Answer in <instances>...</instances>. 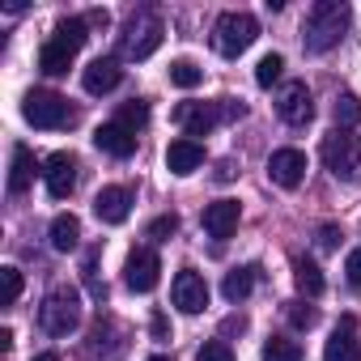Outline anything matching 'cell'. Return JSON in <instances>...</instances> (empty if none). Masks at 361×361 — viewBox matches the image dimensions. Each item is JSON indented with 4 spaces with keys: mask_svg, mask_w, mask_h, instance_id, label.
Instances as JSON below:
<instances>
[{
    "mask_svg": "<svg viewBox=\"0 0 361 361\" xmlns=\"http://www.w3.org/2000/svg\"><path fill=\"white\" fill-rule=\"evenodd\" d=\"M157 276H161V259L153 247H136L123 264V285L132 293H153L157 289Z\"/></svg>",
    "mask_w": 361,
    "mask_h": 361,
    "instance_id": "8992f818",
    "label": "cell"
},
{
    "mask_svg": "<svg viewBox=\"0 0 361 361\" xmlns=\"http://www.w3.org/2000/svg\"><path fill=\"white\" fill-rule=\"evenodd\" d=\"M323 361H361V340H357V319L344 314L340 327L331 331L327 348H323Z\"/></svg>",
    "mask_w": 361,
    "mask_h": 361,
    "instance_id": "2e32d148",
    "label": "cell"
},
{
    "mask_svg": "<svg viewBox=\"0 0 361 361\" xmlns=\"http://www.w3.org/2000/svg\"><path fill=\"white\" fill-rule=\"evenodd\" d=\"M136 140H140V136H136L132 128H123L119 119L94 128V145H98L106 157H132V153H136Z\"/></svg>",
    "mask_w": 361,
    "mask_h": 361,
    "instance_id": "9a60e30c",
    "label": "cell"
},
{
    "mask_svg": "<svg viewBox=\"0 0 361 361\" xmlns=\"http://www.w3.org/2000/svg\"><path fill=\"white\" fill-rule=\"evenodd\" d=\"M293 281H298V289L306 298H319L323 293V272H319L314 259H293Z\"/></svg>",
    "mask_w": 361,
    "mask_h": 361,
    "instance_id": "cb8c5ba5",
    "label": "cell"
},
{
    "mask_svg": "<svg viewBox=\"0 0 361 361\" xmlns=\"http://www.w3.org/2000/svg\"><path fill=\"white\" fill-rule=\"evenodd\" d=\"M170 85L196 90V85H204V68H200L196 60H174V64H170Z\"/></svg>",
    "mask_w": 361,
    "mask_h": 361,
    "instance_id": "d4e9b609",
    "label": "cell"
},
{
    "mask_svg": "<svg viewBox=\"0 0 361 361\" xmlns=\"http://www.w3.org/2000/svg\"><path fill=\"white\" fill-rule=\"evenodd\" d=\"M0 348H5V353L13 348V331H9V327H0Z\"/></svg>",
    "mask_w": 361,
    "mask_h": 361,
    "instance_id": "ab89813d",
    "label": "cell"
},
{
    "mask_svg": "<svg viewBox=\"0 0 361 361\" xmlns=\"http://www.w3.org/2000/svg\"><path fill=\"white\" fill-rule=\"evenodd\" d=\"M344 276H348V285H357V289H361V247H357V251H348V259H344Z\"/></svg>",
    "mask_w": 361,
    "mask_h": 361,
    "instance_id": "d590c367",
    "label": "cell"
},
{
    "mask_svg": "<svg viewBox=\"0 0 361 361\" xmlns=\"http://www.w3.org/2000/svg\"><path fill=\"white\" fill-rule=\"evenodd\" d=\"M170 298H174V306L183 310V314H200L209 306V281L200 272L183 268V272L174 276V285H170Z\"/></svg>",
    "mask_w": 361,
    "mask_h": 361,
    "instance_id": "ba28073f",
    "label": "cell"
},
{
    "mask_svg": "<svg viewBox=\"0 0 361 361\" xmlns=\"http://www.w3.org/2000/svg\"><path fill=\"white\" fill-rule=\"evenodd\" d=\"M251 289H255V268H251V264L230 268V272H226V281H221L226 302H247V298H251Z\"/></svg>",
    "mask_w": 361,
    "mask_h": 361,
    "instance_id": "7402d4cb",
    "label": "cell"
},
{
    "mask_svg": "<svg viewBox=\"0 0 361 361\" xmlns=\"http://www.w3.org/2000/svg\"><path fill=\"white\" fill-rule=\"evenodd\" d=\"M119 81H123V68H119V60H115V56H98V60L81 73L85 94H111Z\"/></svg>",
    "mask_w": 361,
    "mask_h": 361,
    "instance_id": "ac0fdd59",
    "label": "cell"
},
{
    "mask_svg": "<svg viewBox=\"0 0 361 361\" xmlns=\"http://www.w3.org/2000/svg\"><path fill=\"white\" fill-rule=\"evenodd\" d=\"M281 73H285V60H281L276 51H268V56L255 64V85H264V90H268L272 81H281Z\"/></svg>",
    "mask_w": 361,
    "mask_h": 361,
    "instance_id": "f1b7e54d",
    "label": "cell"
},
{
    "mask_svg": "<svg viewBox=\"0 0 361 361\" xmlns=\"http://www.w3.org/2000/svg\"><path fill=\"white\" fill-rule=\"evenodd\" d=\"M217 178H221V183H230V178H234V161H221L217 166Z\"/></svg>",
    "mask_w": 361,
    "mask_h": 361,
    "instance_id": "f35d334b",
    "label": "cell"
},
{
    "mask_svg": "<svg viewBox=\"0 0 361 361\" xmlns=\"http://www.w3.org/2000/svg\"><path fill=\"white\" fill-rule=\"evenodd\" d=\"M174 234H178V217H174V213H166V217L149 221V238H153V243H170Z\"/></svg>",
    "mask_w": 361,
    "mask_h": 361,
    "instance_id": "1f68e13d",
    "label": "cell"
},
{
    "mask_svg": "<svg viewBox=\"0 0 361 361\" xmlns=\"http://www.w3.org/2000/svg\"><path fill=\"white\" fill-rule=\"evenodd\" d=\"M128 213H132V192H128V188L111 183V188H102V192L94 196V217H98L102 226H123Z\"/></svg>",
    "mask_w": 361,
    "mask_h": 361,
    "instance_id": "5bb4252c",
    "label": "cell"
},
{
    "mask_svg": "<svg viewBox=\"0 0 361 361\" xmlns=\"http://www.w3.org/2000/svg\"><path fill=\"white\" fill-rule=\"evenodd\" d=\"M264 361H302V344L289 336H272L264 344Z\"/></svg>",
    "mask_w": 361,
    "mask_h": 361,
    "instance_id": "4316f807",
    "label": "cell"
},
{
    "mask_svg": "<svg viewBox=\"0 0 361 361\" xmlns=\"http://www.w3.org/2000/svg\"><path fill=\"white\" fill-rule=\"evenodd\" d=\"M149 361H170V357H149Z\"/></svg>",
    "mask_w": 361,
    "mask_h": 361,
    "instance_id": "b9f144b4",
    "label": "cell"
},
{
    "mask_svg": "<svg viewBox=\"0 0 361 361\" xmlns=\"http://www.w3.org/2000/svg\"><path fill=\"white\" fill-rule=\"evenodd\" d=\"M161 35H166V26H161V18H140V22H132L128 26V56L132 60H149L157 47H161Z\"/></svg>",
    "mask_w": 361,
    "mask_h": 361,
    "instance_id": "4fadbf2b",
    "label": "cell"
},
{
    "mask_svg": "<svg viewBox=\"0 0 361 361\" xmlns=\"http://www.w3.org/2000/svg\"><path fill=\"white\" fill-rule=\"evenodd\" d=\"M255 39H259V22H255L251 13H243V9L221 13L217 26H213V47H217L226 60H238Z\"/></svg>",
    "mask_w": 361,
    "mask_h": 361,
    "instance_id": "277c9868",
    "label": "cell"
},
{
    "mask_svg": "<svg viewBox=\"0 0 361 361\" xmlns=\"http://www.w3.org/2000/svg\"><path fill=\"white\" fill-rule=\"evenodd\" d=\"M285 314H289V323H293V327H314V323H319V310H314V306H306V302H289V310H285Z\"/></svg>",
    "mask_w": 361,
    "mask_h": 361,
    "instance_id": "836d02e7",
    "label": "cell"
},
{
    "mask_svg": "<svg viewBox=\"0 0 361 361\" xmlns=\"http://www.w3.org/2000/svg\"><path fill=\"white\" fill-rule=\"evenodd\" d=\"M51 39L64 43L68 51H81L85 39H90V22H85V18H64V22H56V35H51Z\"/></svg>",
    "mask_w": 361,
    "mask_h": 361,
    "instance_id": "603a6c76",
    "label": "cell"
},
{
    "mask_svg": "<svg viewBox=\"0 0 361 361\" xmlns=\"http://www.w3.org/2000/svg\"><path fill=\"white\" fill-rule=\"evenodd\" d=\"M35 361H60V357H56V353H39Z\"/></svg>",
    "mask_w": 361,
    "mask_h": 361,
    "instance_id": "60d3db41",
    "label": "cell"
},
{
    "mask_svg": "<svg viewBox=\"0 0 361 361\" xmlns=\"http://www.w3.org/2000/svg\"><path fill=\"white\" fill-rule=\"evenodd\" d=\"M39 323L47 336H68L81 323V293L73 285H51V293L39 306Z\"/></svg>",
    "mask_w": 361,
    "mask_h": 361,
    "instance_id": "3957f363",
    "label": "cell"
},
{
    "mask_svg": "<svg viewBox=\"0 0 361 361\" xmlns=\"http://www.w3.org/2000/svg\"><path fill=\"white\" fill-rule=\"evenodd\" d=\"M77 247H81V221H77L73 213H60V217L51 221V251L68 255V251H77Z\"/></svg>",
    "mask_w": 361,
    "mask_h": 361,
    "instance_id": "ffe728a7",
    "label": "cell"
},
{
    "mask_svg": "<svg viewBox=\"0 0 361 361\" xmlns=\"http://www.w3.org/2000/svg\"><path fill=\"white\" fill-rule=\"evenodd\" d=\"M73 56H77V51H68V47L56 43V39H47L43 51H39V68H43L47 77H64V73L73 68Z\"/></svg>",
    "mask_w": 361,
    "mask_h": 361,
    "instance_id": "44dd1931",
    "label": "cell"
},
{
    "mask_svg": "<svg viewBox=\"0 0 361 361\" xmlns=\"http://www.w3.org/2000/svg\"><path fill=\"white\" fill-rule=\"evenodd\" d=\"M361 123V98L357 94H336V128H357Z\"/></svg>",
    "mask_w": 361,
    "mask_h": 361,
    "instance_id": "484cf974",
    "label": "cell"
},
{
    "mask_svg": "<svg viewBox=\"0 0 361 361\" xmlns=\"http://www.w3.org/2000/svg\"><path fill=\"white\" fill-rule=\"evenodd\" d=\"M319 153H323V166L336 178H344V183H357V178H361V136L357 132H348V128L327 132Z\"/></svg>",
    "mask_w": 361,
    "mask_h": 361,
    "instance_id": "7a4b0ae2",
    "label": "cell"
},
{
    "mask_svg": "<svg viewBox=\"0 0 361 361\" xmlns=\"http://www.w3.org/2000/svg\"><path fill=\"white\" fill-rule=\"evenodd\" d=\"M344 234H340V226H319V251H336V243H340Z\"/></svg>",
    "mask_w": 361,
    "mask_h": 361,
    "instance_id": "e575fe53",
    "label": "cell"
},
{
    "mask_svg": "<svg viewBox=\"0 0 361 361\" xmlns=\"http://www.w3.org/2000/svg\"><path fill=\"white\" fill-rule=\"evenodd\" d=\"M238 217H243V204H238V200H213V204L204 209V230H209V238L226 243V238L238 230Z\"/></svg>",
    "mask_w": 361,
    "mask_h": 361,
    "instance_id": "e0dca14e",
    "label": "cell"
},
{
    "mask_svg": "<svg viewBox=\"0 0 361 361\" xmlns=\"http://www.w3.org/2000/svg\"><path fill=\"white\" fill-rule=\"evenodd\" d=\"M43 178H47V196L51 200H68L77 188V157L73 153H51L43 161Z\"/></svg>",
    "mask_w": 361,
    "mask_h": 361,
    "instance_id": "30bf717a",
    "label": "cell"
},
{
    "mask_svg": "<svg viewBox=\"0 0 361 361\" xmlns=\"http://www.w3.org/2000/svg\"><path fill=\"white\" fill-rule=\"evenodd\" d=\"M268 178H272L276 188H285V192L302 188V178H306V153L302 149H276L268 157Z\"/></svg>",
    "mask_w": 361,
    "mask_h": 361,
    "instance_id": "9c48e42d",
    "label": "cell"
},
{
    "mask_svg": "<svg viewBox=\"0 0 361 361\" xmlns=\"http://www.w3.org/2000/svg\"><path fill=\"white\" fill-rule=\"evenodd\" d=\"M149 327H153V336H157V340H166V336H170V327H166V314H153V323H149Z\"/></svg>",
    "mask_w": 361,
    "mask_h": 361,
    "instance_id": "74e56055",
    "label": "cell"
},
{
    "mask_svg": "<svg viewBox=\"0 0 361 361\" xmlns=\"http://www.w3.org/2000/svg\"><path fill=\"white\" fill-rule=\"evenodd\" d=\"M348 22H353V9L344 5V0H319V5L306 13V26H302V43H306V51H314V56L331 51V47L344 39Z\"/></svg>",
    "mask_w": 361,
    "mask_h": 361,
    "instance_id": "6da1fadb",
    "label": "cell"
},
{
    "mask_svg": "<svg viewBox=\"0 0 361 361\" xmlns=\"http://www.w3.org/2000/svg\"><path fill=\"white\" fill-rule=\"evenodd\" d=\"M35 174H39V161L26 145H13V166H9V192L22 196L30 183H35Z\"/></svg>",
    "mask_w": 361,
    "mask_h": 361,
    "instance_id": "d6986e66",
    "label": "cell"
},
{
    "mask_svg": "<svg viewBox=\"0 0 361 361\" xmlns=\"http://www.w3.org/2000/svg\"><path fill=\"white\" fill-rule=\"evenodd\" d=\"M18 298H22V272L13 264H5L0 268V306H13Z\"/></svg>",
    "mask_w": 361,
    "mask_h": 361,
    "instance_id": "83f0119b",
    "label": "cell"
},
{
    "mask_svg": "<svg viewBox=\"0 0 361 361\" xmlns=\"http://www.w3.org/2000/svg\"><path fill=\"white\" fill-rule=\"evenodd\" d=\"M196 361H234V348L226 340H204L200 353H196Z\"/></svg>",
    "mask_w": 361,
    "mask_h": 361,
    "instance_id": "d6a6232c",
    "label": "cell"
},
{
    "mask_svg": "<svg viewBox=\"0 0 361 361\" xmlns=\"http://www.w3.org/2000/svg\"><path fill=\"white\" fill-rule=\"evenodd\" d=\"M85 22H90V26H102V30H106V26H111V13H106V9H90V13H85Z\"/></svg>",
    "mask_w": 361,
    "mask_h": 361,
    "instance_id": "8d00e7d4",
    "label": "cell"
},
{
    "mask_svg": "<svg viewBox=\"0 0 361 361\" xmlns=\"http://www.w3.org/2000/svg\"><path fill=\"white\" fill-rule=\"evenodd\" d=\"M221 119H226L221 102H178V106H174V123L183 128L192 140H196V136H209Z\"/></svg>",
    "mask_w": 361,
    "mask_h": 361,
    "instance_id": "52a82bcc",
    "label": "cell"
},
{
    "mask_svg": "<svg viewBox=\"0 0 361 361\" xmlns=\"http://www.w3.org/2000/svg\"><path fill=\"white\" fill-rule=\"evenodd\" d=\"M276 111H281V119H285L289 128H306V123L314 119V98H310L306 81H289V85L281 90Z\"/></svg>",
    "mask_w": 361,
    "mask_h": 361,
    "instance_id": "8fae6325",
    "label": "cell"
},
{
    "mask_svg": "<svg viewBox=\"0 0 361 361\" xmlns=\"http://www.w3.org/2000/svg\"><path fill=\"white\" fill-rule=\"evenodd\" d=\"M22 115H26L30 128H43V132H51V128H68V123H73V106H68V98H60V94H51V90H30L26 102H22Z\"/></svg>",
    "mask_w": 361,
    "mask_h": 361,
    "instance_id": "5b68a950",
    "label": "cell"
},
{
    "mask_svg": "<svg viewBox=\"0 0 361 361\" xmlns=\"http://www.w3.org/2000/svg\"><path fill=\"white\" fill-rule=\"evenodd\" d=\"M200 166H204V145H200V140L178 136V140L166 145V170H170V174L188 178V174H196Z\"/></svg>",
    "mask_w": 361,
    "mask_h": 361,
    "instance_id": "7c38bea8",
    "label": "cell"
},
{
    "mask_svg": "<svg viewBox=\"0 0 361 361\" xmlns=\"http://www.w3.org/2000/svg\"><path fill=\"white\" fill-rule=\"evenodd\" d=\"M98 255H102V251H98V247H90V251H85V264H81V272H85V285H90V293L102 302V298H106V285L98 281Z\"/></svg>",
    "mask_w": 361,
    "mask_h": 361,
    "instance_id": "f546056e",
    "label": "cell"
},
{
    "mask_svg": "<svg viewBox=\"0 0 361 361\" xmlns=\"http://www.w3.org/2000/svg\"><path fill=\"white\" fill-rule=\"evenodd\" d=\"M119 123H123V128H132V132H140V128L149 123V102H140V98H136V102H128V106L119 111Z\"/></svg>",
    "mask_w": 361,
    "mask_h": 361,
    "instance_id": "4dcf8cb0",
    "label": "cell"
}]
</instances>
